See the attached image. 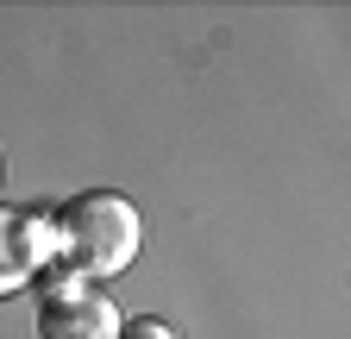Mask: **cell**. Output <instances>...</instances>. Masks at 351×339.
<instances>
[{
  "label": "cell",
  "instance_id": "obj_4",
  "mask_svg": "<svg viewBox=\"0 0 351 339\" xmlns=\"http://www.w3.org/2000/svg\"><path fill=\"white\" fill-rule=\"evenodd\" d=\"M119 339H176L157 314H145V320H119Z\"/></svg>",
  "mask_w": 351,
  "mask_h": 339
},
{
  "label": "cell",
  "instance_id": "obj_3",
  "mask_svg": "<svg viewBox=\"0 0 351 339\" xmlns=\"http://www.w3.org/2000/svg\"><path fill=\"white\" fill-rule=\"evenodd\" d=\"M38 339H119V308L107 302V289L44 295V308H38Z\"/></svg>",
  "mask_w": 351,
  "mask_h": 339
},
{
  "label": "cell",
  "instance_id": "obj_2",
  "mask_svg": "<svg viewBox=\"0 0 351 339\" xmlns=\"http://www.w3.org/2000/svg\"><path fill=\"white\" fill-rule=\"evenodd\" d=\"M57 264V214L0 207V295H19Z\"/></svg>",
  "mask_w": 351,
  "mask_h": 339
},
{
  "label": "cell",
  "instance_id": "obj_1",
  "mask_svg": "<svg viewBox=\"0 0 351 339\" xmlns=\"http://www.w3.org/2000/svg\"><path fill=\"white\" fill-rule=\"evenodd\" d=\"M138 245H145L138 207H132L125 195H113V189H88V195H75L57 214V264L51 270L101 289L107 277H119L132 258H138Z\"/></svg>",
  "mask_w": 351,
  "mask_h": 339
},
{
  "label": "cell",
  "instance_id": "obj_5",
  "mask_svg": "<svg viewBox=\"0 0 351 339\" xmlns=\"http://www.w3.org/2000/svg\"><path fill=\"white\" fill-rule=\"evenodd\" d=\"M0 183H7V157H0Z\"/></svg>",
  "mask_w": 351,
  "mask_h": 339
}]
</instances>
